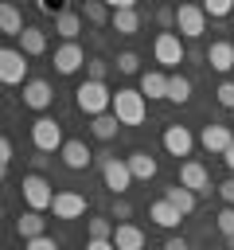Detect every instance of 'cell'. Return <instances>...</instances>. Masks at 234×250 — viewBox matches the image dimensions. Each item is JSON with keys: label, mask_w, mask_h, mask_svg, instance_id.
Returning <instances> with one entry per match:
<instances>
[{"label": "cell", "mask_w": 234, "mask_h": 250, "mask_svg": "<svg viewBox=\"0 0 234 250\" xmlns=\"http://www.w3.org/2000/svg\"><path fill=\"white\" fill-rule=\"evenodd\" d=\"M214 98H218V105H226V109H234V82H222V86L214 90Z\"/></svg>", "instance_id": "36"}, {"label": "cell", "mask_w": 234, "mask_h": 250, "mask_svg": "<svg viewBox=\"0 0 234 250\" xmlns=\"http://www.w3.org/2000/svg\"><path fill=\"white\" fill-rule=\"evenodd\" d=\"M74 105L94 121V117H101V113H113V94H109V86L105 82H78V90H74Z\"/></svg>", "instance_id": "1"}, {"label": "cell", "mask_w": 234, "mask_h": 250, "mask_svg": "<svg viewBox=\"0 0 234 250\" xmlns=\"http://www.w3.org/2000/svg\"><path fill=\"white\" fill-rule=\"evenodd\" d=\"M51 211H55V219H82V215H86V195L74 191V188H62V191L55 195Z\"/></svg>", "instance_id": "10"}, {"label": "cell", "mask_w": 234, "mask_h": 250, "mask_svg": "<svg viewBox=\"0 0 234 250\" xmlns=\"http://www.w3.org/2000/svg\"><path fill=\"white\" fill-rule=\"evenodd\" d=\"M152 55H156V62H160V66L176 70V66L187 59V43H183L176 31H160V35H156V43H152Z\"/></svg>", "instance_id": "6"}, {"label": "cell", "mask_w": 234, "mask_h": 250, "mask_svg": "<svg viewBox=\"0 0 234 250\" xmlns=\"http://www.w3.org/2000/svg\"><path fill=\"white\" fill-rule=\"evenodd\" d=\"M230 125H234V109H230Z\"/></svg>", "instance_id": "46"}, {"label": "cell", "mask_w": 234, "mask_h": 250, "mask_svg": "<svg viewBox=\"0 0 234 250\" xmlns=\"http://www.w3.org/2000/svg\"><path fill=\"white\" fill-rule=\"evenodd\" d=\"M51 102H55L51 82H47V78H27V86H23V105H27V109H47Z\"/></svg>", "instance_id": "11"}, {"label": "cell", "mask_w": 234, "mask_h": 250, "mask_svg": "<svg viewBox=\"0 0 234 250\" xmlns=\"http://www.w3.org/2000/svg\"><path fill=\"white\" fill-rule=\"evenodd\" d=\"M113 246H117V250H144V230H140L136 223H117Z\"/></svg>", "instance_id": "18"}, {"label": "cell", "mask_w": 234, "mask_h": 250, "mask_svg": "<svg viewBox=\"0 0 234 250\" xmlns=\"http://www.w3.org/2000/svg\"><path fill=\"white\" fill-rule=\"evenodd\" d=\"M23 27H27V23H23V12H20L16 4H0V31L20 39V35H23Z\"/></svg>", "instance_id": "24"}, {"label": "cell", "mask_w": 234, "mask_h": 250, "mask_svg": "<svg viewBox=\"0 0 234 250\" xmlns=\"http://www.w3.org/2000/svg\"><path fill=\"white\" fill-rule=\"evenodd\" d=\"M27 55L20 47H4L0 51V82L4 86H27Z\"/></svg>", "instance_id": "7"}, {"label": "cell", "mask_w": 234, "mask_h": 250, "mask_svg": "<svg viewBox=\"0 0 234 250\" xmlns=\"http://www.w3.org/2000/svg\"><path fill=\"white\" fill-rule=\"evenodd\" d=\"M20 51L27 55V59H35V55H43L47 51V31L43 27H23V35H20Z\"/></svg>", "instance_id": "23"}, {"label": "cell", "mask_w": 234, "mask_h": 250, "mask_svg": "<svg viewBox=\"0 0 234 250\" xmlns=\"http://www.w3.org/2000/svg\"><path fill=\"white\" fill-rule=\"evenodd\" d=\"M90 59H86V51L78 47V43H62L58 51H55V70L58 74H74L78 66H86Z\"/></svg>", "instance_id": "14"}, {"label": "cell", "mask_w": 234, "mask_h": 250, "mask_svg": "<svg viewBox=\"0 0 234 250\" xmlns=\"http://www.w3.org/2000/svg\"><path fill=\"white\" fill-rule=\"evenodd\" d=\"M117 35H136L140 31V12L136 8H121V12H113V23H109Z\"/></svg>", "instance_id": "26"}, {"label": "cell", "mask_w": 234, "mask_h": 250, "mask_svg": "<svg viewBox=\"0 0 234 250\" xmlns=\"http://www.w3.org/2000/svg\"><path fill=\"white\" fill-rule=\"evenodd\" d=\"M203 31H207L203 4H179L176 8V35L179 39H203Z\"/></svg>", "instance_id": "5"}, {"label": "cell", "mask_w": 234, "mask_h": 250, "mask_svg": "<svg viewBox=\"0 0 234 250\" xmlns=\"http://www.w3.org/2000/svg\"><path fill=\"white\" fill-rule=\"evenodd\" d=\"M47 160H51V156H47V152H39V156H31V168L39 172V168H47Z\"/></svg>", "instance_id": "43"}, {"label": "cell", "mask_w": 234, "mask_h": 250, "mask_svg": "<svg viewBox=\"0 0 234 250\" xmlns=\"http://www.w3.org/2000/svg\"><path fill=\"white\" fill-rule=\"evenodd\" d=\"M203 12H207V20H226L234 12V0H203Z\"/></svg>", "instance_id": "30"}, {"label": "cell", "mask_w": 234, "mask_h": 250, "mask_svg": "<svg viewBox=\"0 0 234 250\" xmlns=\"http://www.w3.org/2000/svg\"><path fill=\"white\" fill-rule=\"evenodd\" d=\"M148 219H152L156 227H164V230H176V227L183 223V211H179V207H172L168 199H156V203L148 207Z\"/></svg>", "instance_id": "17"}, {"label": "cell", "mask_w": 234, "mask_h": 250, "mask_svg": "<svg viewBox=\"0 0 234 250\" xmlns=\"http://www.w3.org/2000/svg\"><path fill=\"white\" fill-rule=\"evenodd\" d=\"M129 215H133V203H129L125 195H117V199H113V211H109V219H129Z\"/></svg>", "instance_id": "35"}, {"label": "cell", "mask_w": 234, "mask_h": 250, "mask_svg": "<svg viewBox=\"0 0 234 250\" xmlns=\"http://www.w3.org/2000/svg\"><path fill=\"white\" fill-rule=\"evenodd\" d=\"M58 156H62V164H66L70 172H82V168H90V160H94V152L86 148V141H66Z\"/></svg>", "instance_id": "16"}, {"label": "cell", "mask_w": 234, "mask_h": 250, "mask_svg": "<svg viewBox=\"0 0 234 250\" xmlns=\"http://www.w3.org/2000/svg\"><path fill=\"white\" fill-rule=\"evenodd\" d=\"M218 195H222V203H226V207H234V176L218 184Z\"/></svg>", "instance_id": "39"}, {"label": "cell", "mask_w": 234, "mask_h": 250, "mask_svg": "<svg viewBox=\"0 0 234 250\" xmlns=\"http://www.w3.org/2000/svg\"><path fill=\"white\" fill-rule=\"evenodd\" d=\"M199 145H203L207 152H218V156H222V152L234 145V133H230V125H203Z\"/></svg>", "instance_id": "13"}, {"label": "cell", "mask_w": 234, "mask_h": 250, "mask_svg": "<svg viewBox=\"0 0 234 250\" xmlns=\"http://www.w3.org/2000/svg\"><path fill=\"white\" fill-rule=\"evenodd\" d=\"M164 148H168L172 156H191V148H195L191 129H187V125H168V129H164Z\"/></svg>", "instance_id": "12"}, {"label": "cell", "mask_w": 234, "mask_h": 250, "mask_svg": "<svg viewBox=\"0 0 234 250\" xmlns=\"http://www.w3.org/2000/svg\"><path fill=\"white\" fill-rule=\"evenodd\" d=\"M214 223H218V230H222V234H226V238H230V234H234V207H222V211H218V219H214Z\"/></svg>", "instance_id": "34"}, {"label": "cell", "mask_w": 234, "mask_h": 250, "mask_svg": "<svg viewBox=\"0 0 234 250\" xmlns=\"http://www.w3.org/2000/svg\"><path fill=\"white\" fill-rule=\"evenodd\" d=\"M16 234H20L23 242H31V238L47 234V219H43L39 211H23V215L16 219Z\"/></svg>", "instance_id": "20"}, {"label": "cell", "mask_w": 234, "mask_h": 250, "mask_svg": "<svg viewBox=\"0 0 234 250\" xmlns=\"http://www.w3.org/2000/svg\"><path fill=\"white\" fill-rule=\"evenodd\" d=\"M125 164H129V172H133V180H152V176H156V156H148L144 148H136V152H129V156H125Z\"/></svg>", "instance_id": "22"}, {"label": "cell", "mask_w": 234, "mask_h": 250, "mask_svg": "<svg viewBox=\"0 0 234 250\" xmlns=\"http://www.w3.org/2000/svg\"><path fill=\"white\" fill-rule=\"evenodd\" d=\"M187 98H191V78H187V74H179V70H176V74H168V102L183 105Z\"/></svg>", "instance_id": "27"}, {"label": "cell", "mask_w": 234, "mask_h": 250, "mask_svg": "<svg viewBox=\"0 0 234 250\" xmlns=\"http://www.w3.org/2000/svg\"><path fill=\"white\" fill-rule=\"evenodd\" d=\"M0 164H4V168L12 164V141H8V137L0 141Z\"/></svg>", "instance_id": "42"}, {"label": "cell", "mask_w": 234, "mask_h": 250, "mask_svg": "<svg viewBox=\"0 0 234 250\" xmlns=\"http://www.w3.org/2000/svg\"><path fill=\"white\" fill-rule=\"evenodd\" d=\"M113 113L121 125H144L148 117V98L140 90H117L113 94Z\"/></svg>", "instance_id": "2"}, {"label": "cell", "mask_w": 234, "mask_h": 250, "mask_svg": "<svg viewBox=\"0 0 234 250\" xmlns=\"http://www.w3.org/2000/svg\"><path fill=\"white\" fill-rule=\"evenodd\" d=\"M207 66L218 70V74H230V70H234V43H230V39L211 43V47H207Z\"/></svg>", "instance_id": "15"}, {"label": "cell", "mask_w": 234, "mask_h": 250, "mask_svg": "<svg viewBox=\"0 0 234 250\" xmlns=\"http://www.w3.org/2000/svg\"><path fill=\"white\" fill-rule=\"evenodd\" d=\"M226 250H234V234H230V238H226Z\"/></svg>", "instance_id": "45"}, {"label": "cell", "mask_w": 234, "mask_h": 250, "mask_svg": "<svg viewBox=\"0 0 234 250\" xmlns=\"http://www.w3.org/2000/svg\"><path fill=\"white\" fill-rule=\"evenodd\" d=\"M20 191H23V203H27V211H51V203H55V188L47 184V176H39V172H27L23 176V184H20Z\"/></svg>", "instance_id": "3"}, {"label": "cell", "mask_w": 234, "mask_h": 250, "mask_svg": "<svg viewBox=\"0 0 234 250\" xmlns=\"http://www.w3.org/2000/svg\"><path fill=\"white\" fill-rule=\"evenodd\" d=\"M82 16H86L90 23H98V27H101V23H113V12H109L101 0H86V4H82Z\"/></svg>", "instance_id": "29"}, {"label": "cell", "mask_w": 234, "mask_h": 250, "mask_svg": "<svg viewBox=\"0 0 234 250\" xmlns=\"http://www.w3.org/2000/svg\"><path fill=\"white\" fill-rule=\"evenodd\" d=\"M23 250H58V242H55L51 234H39V238H31V242H23Z\"/></svg>", "instance_id": "37"}, {"label": "cell", "mask_w": 234, "mask_h": 250, "mask_svg": "<svg viewBox=\"0 0 234 250\" xmlns=\"http://www.w3.org/2000/svg\"><path fill=\"white\" fill-rule=\"evenodd\" d=\"M156 23H160L164 31H172V27H176V8H160V12H156Z\"/></svg>", "instance_id": "38"}, {"label": "cell", "mask_w": 234, "mask_h": 250, "mask_svg": "<svg viewBox=\"0 0 234 250\" xmlns=\"http://www.w3.org/2000/svg\"><path fill=\"white\" fill-rule=\"evenodd\" d=\"M164 199H168L172 207H179L183 215H191V211H195V203H199V195H195L191 188H183V184H172V188L164 191Z\"/></svg>", "instance_id": "25"}, {"label": "cell", "mask_w": 234, "mask_h": 250, "mask_svg": "<svg viewBox=\"0 0 234 250\" xmlns=\"http://www.w3.org/2000/svg\"><path fill=\"white\" fill-rule=\"evenodd\" d=\"M86 230H90V238H113V230H117V227H113L105 215H98V219H90V223H86Z\"/></svg>", "instance_id": "31"}, {"label": "cell", "mask_w": 234, "mask_h": 250, "mask_svg": "<svg viewBox=\"0 0 234 250\" xmlns=\"http://www.w3.org/2000/svg\"><path fill=\"white\" fill-rule=\"evenodd\" d=\"M117 129H121L117 113H101V117H94V121H90V133H94L98 141H113V137H117Z\"/></svg>", "instance_id": "28"}, {"label": "cell", "mask_w": 234, "mask_h": 250, "mask_svg": "<svg viewBox=\"0 0 234 250\" xmlns=\"http://www.w3.org/2000/svg\"><path fill=\"white\" fill-rule=\"evenodd\" d=\"M31 145H35L39 152H62V145H66L62 125H58L55 117H35V121H31Z\"/></svg>", "instance_id": "4"}, {"label": "cell", "mask_w": 234, "mask_h": 250, "mask_svg": "<svg viewBox=\"0 0 234 250\" xmlns=\"http://www.w3.org/2000/svg\"><path fill=\"white\" fill-rule=\"evenodd\" d=\"M222 160H226V168H230V172H234V145H230V148H226V152H222Z\"/></svg>", "instance_id": "44"}, {"label": "cell", "mask_w": 234, "mask_h": 250, "mask_svg": "<svg viewBox=\"0 0 234 250\" xmlns=\"http://www.w3.org/2000/svg\"><path fill=\"white\" fill-rule=\"evenodd\" d=\"M55 31H58L66 43H74V39H78V31H82V12H74V8H62V12L55 16Z\"/></svg>", "instance_id": "21"}, {"label": "cell", "mask_w": 234, "mask_h": 250, "mask_svg": "<svg viewBox=\"0 0 234 250\" xmlns=\"http://www.w3.org/2000/svg\"><path fill=\"white\" fill-rule=\"evenodd\" d=\"M179 184L191 188L195 195H211V191H218V188H211V172H207L199 160H183V164H179Z\"/></svg>", "instance_id": "9"}, {"label": "cell", "mask_w": 234, "mask_h": 250, "mask_svg": "<svg viewBox=\"0 0 234 250\" xmlns=\"http://www.w3.org/2000/svg\"><path fill=\"white\" fill-rule=\"evenodd\" d=\"M164 250H191V246H187V238H183V234H172V238L164 242Z\"/></svg>", "instance_id": "41"}, {"label": "cell", "mask_w": 234, "mask_h": 250, "mask_svg": "<svg viewBox=\"0 0 234 250\" xmlns=\"http://www.w3.org/2000/svg\"><path fill=\"white\" fill-rule=\"evenodd\" d=\"M140 94H144L148 102L168 98V74H164V70H144V74H140Z\"/></svg>", "instance_id": "19"}, {"label": "cell", "mask_w": 234, "mask_h": 250, "mask_svg": "<svg viewBox=\"0 0 234 250\" xmlns=\"http://www.w3.org/2000/svg\"><path fill=\"white\" fill-rule=\"evenodd\" d=\"M101 180H105V188H109V191H113V199H117V195H125V191H129L133 172H129V164H125V160H117V156H101Z\"/></svg>", "instance_id": "8"}, {"label": "cell", "mask_w": 234, "mask_h": 250, "mask_svg": "<svg viewBox=\"0 0 234 250\" xmlns=\"http://www.w3.org/2000/svg\"><path fill=\"white\" fill-rule=\"evenodd\" d=\"M105 70H109L105 59H90V62H86V78H90V82H105Z\"/></svg>", "instance_id": "33"}, {"label": "cell", "mask_w": 234, "mask_h": 250, "mask_svg": "<svg viewBox=\"0 0 234 250\" xmlns=\"http://www.w3.org/2000/svg\"><path fill=\"white\" fill-rule=\"evenodd\" d=\"M86 250H117L113 238H86Z\"/></svg>", "instance_id": "40"}, {"label": "cell", "mask_w": 234, "mask_h": 250, "mask_svg": "<svg viewBox=\"0 0 234 250\" xmlns=\"http://www.w3.org/2000/svg\"><path fill=\"white\" fill-rule=\"evenodd\" d=\"M117 70H121V74H136V70H140V55H136V51H121V55H117Z\"/></svg>", "instance_id": "32"}]
</instances>
